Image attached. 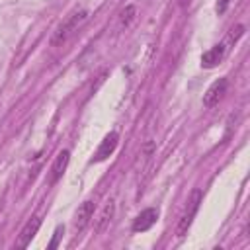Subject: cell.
<instances>
[{"label": "cell", "mask_w": 250, "mask_h": 250, "mask_svg": "<svg viewBox=\"0 0 250 250\" xmlns=\"http://www.w3.org/2000/svg\"><path fill=\"white\" fill-rule=\"evenodd\" d=\"M88 10H84V8H76V10H72L61 23H59V27L55 29V33H53V37H51V45L53 47H57V45H62L64 41H68L86 21H88Z\"/></svg>", "instance_id": "1"}, {"label": "cell", "mask_w": 250, "mask_h": 250, "mask_svg": "<svg viewBox=\"0 0 250 250\" xmlns=\"http://www.w3.org/2000/svg\"><path fill=\"white\" fill-rule=\"evenodd\" d=\"M201 189H193L191 191V195H189V199H188V205H186V209H184V213H182V217H180V221H178V229H176V232H178V236H184L186 232H188V229L191 227V221H193V217H195V213H197V209H199V203H201Z\"/></svg>", "instance_id": "2"}, {"label": "cell", "mask_w": 250, "mask_h": 250, "mask_svg": "<svg viewBox=\"0 0 250 250\" xmlns=\"http://www.w3.org/2000/svg\"><path fill=\"white\" fill-rule=\"evenodd\" d=\"M230 43L225 39L223 43H219V45H215V47H211L209 51H205L203 55H201V66L203 68H213V66H217L219 62H223V59L227 57V53H229V47Z\"/></svg>", "instance_id": "3"}, {"label": "cell", "mask_w": 250, "mask_h": 250, "mask_svg": "<svg viewBox=\"0 0 250 250\" xmlns=\"http://www.w3.org/2000/svg\"><path fill=\"white\" fill-rule=\"evenodd\" d=\"M227 88H229V80L223 76V78H217L209 88H207V92L203 94V105L205 107H213V105H217L221 100H223V96L227 94Z\"/></svg>", "instance_id": "4"}, {"label": "cell", "mask_w": 250, "mask_h": 250, "mask_svg": "<svg viewBox=\"0 0 250 250\" xmlns=\"http://www.w3.org/2000/svg\"><path fill=\"white\" fill-rule=\"evenodd\" d=\"M117 143H119V135H117L115 131H109V133H107V135L102 139L100 146L96 148V154H94L92 162H104V160H107V158H109V156L115 152Z\"/></svg>", "instance_id": "5"}, {"label": "cell", "mask_w": 250, "mask_h": 250, "mask_svg": "<svg viewBox=\"0 0 250 250\" xmlns=\"http://www.w3.org/2000/svg\"><path fill=\"white\" fill-rule=\"evenodd\" d=\"M156 221H158V209L148 207V209L141 211V213H139V215L133 219L131 229H133V232H145V230L152 229Z\"/></svg>", "instance_id": "6"}, {"label": "cell", "mask_w": 250, "mask_h": 250, "mask_svg": "<svg viewBox=\"0 0 250 250\" xmlns=\"http://www.w3.org/2000/svg\"><path fill=\"white\" fill-rule=\"evenodd\" d=\"M94 211H96V201H92V199H86V201L78 207V211H76V215H74V230H76V232H82V230L88 227V223H90L92 217H94Z\"/></svg>", "instance_id": "7"}, {"label": "cell", "mask_w": 250, "mask_h": 250, "mask_svg": "<svg viewBox=\"0 0 250 250\" xmlns=\"http://www.w3.org/2000/svg\"><path fill=\"white\" fill-rule=\"evenodd\" d=\"M39 227H41V219H39V217H31V219L23 225V229L20 230V236H18V240H16V246H18V248H27V246L31 244L33 236L37 234Z\"/></svg>", "instance_id": "8"}, {"label": "cell", "mask_w": 250, "mask_h": 250, "mask_svg": "<svg viewBox=\"0 0 250 250\" xmlns=\"http://www.w3.org/2000/svg\"><path fill=\"white\" fill-rule=\"evenodd\" d=\"M68 160H70V152L68 150H61L59 154H57V158H55V162H53V166H51V174H49V184L53 186V184H57L61 178H62V174H64V170H66V166H68Z\"/></svg>", "instance_id": "9"}, {"label": "cell", "mask_w": 250, "mask_h": 250, "mask_svg": "<svg viewBox=\"0 0 250 250\" xmlns=\"http://www.w3.org/2000/svg\"><path fill=\"white\" fill-rule=\"evenodd\" d=\"M113 215H115V201H113V199H109V201L104 205V209L100 211L98 219H96V230H98V232H104V230L109 227V223H111Z\"/></svg>", "instance_id": "10"}, {"label": "cell", "mask_w": 250, "mask_h": 250, "mask_svg": "<svg viewBox=\"0 0 250 250\" xmlns=\"http://www.w3.org/2000/svg\"><path fill=\"white\" fill-rule=\"evenodd\" d=\"M135 16H137V8L135 6H125L121 10V14H119V25L121 27H129V23L135 20Z\"/></svg>", "instance_id": "11"}, {"label": "cell", "mask_w": 250, "mask_h": 250, "mask_svg": "<svg viewBox=\"0 0 250 250\" xmlns=\"http://www.w3.org/2000/svg\"><path fill=\"white\" fill-rule=\"evenodd\" d=\"M62 234H64V227H62V225H59V227L55 229V232H53V240L47 244V248H51V250H53V248H57V246H59V240H61V236H62Z\"/></svg>", "instance_id": "12"}, {"label": "cell", "mask_w": 250, "mask_h": 250, "mask_svg": "<svg viewBox=\"0 0 250 250\" xmlns=\"http://www.w3.org/2000/svg\"><path fill=\"white\" fill-rule=\"evenodd\" d=\"M229 4H230V0H217V6H215L217 14H225L227 8H229Z\"/></svg>", "instance_id": "13"}]
</instances>
